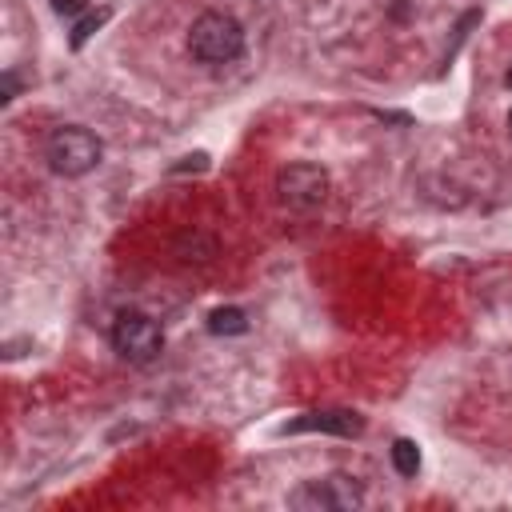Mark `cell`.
Wrapping results in <instances>:
<instances>
[{
  "label": "cell",
  "instance_id": "7",
  "mask_svg": "<svg viewBox=\"0 0 512 512\" xmlns=\"http://www.w3.org/2000/svg\"><path fill=\"white\" fill-rule=\"evenodd\" d=\"M208 332L212 336H240V332H248V316L240 308H216V312H208Z\"/></svg>",
  "mask_w": 512,
  "mask_h": 512
},
{
  "label": "cell",
  "instance_id": "12",
  "mask_svg": "<svg viewBox=\"0 0 512 512\" xmlns=\"http://www.w3.org/2000/svg\"><path fill=\"white\" fill-rule=\"evenodd\" d=\"M504 80H508V88H512V68H508V76H504Z\"/></svg>",
  "mask_w": 512,
  "mask_h": 512
},
{
  "label": "cell",
  "instance_id": "3",
  "mask_svg": "<svg viewBox=\"0 0 512 512\" xmlns=\"http://www.w3.org/2000/svg\"><path fill=\"white\" fill-rule=\"evenodd\" d=\"M112 348L128 360V364H152L164 348V332L160 324L148 316V312H136V308H124L116 312L112 320Z\"/></svg>",
  "mask_w": 512,
  "mask_h": 512
},
{
  "label": "cell",
  "instance_id": "2",
  "mask_svg": "<svg viewBox=\"0 0 512 512\" xmlns=\"http://www.w3.org/2000/svg\"><path fill=\"white\" fill-rule=\"evenodd\" d=\"M44 152H48L52 172H60V176H84V172H92V168L100 164V156H104L96 132L80 128V124L56 128V132L48 136V148H44Z\"/></svg>",
  "mask_w": 512,
  "mask_h": 512
},
{
  "label": "cell",
  "instance_id": "8",
  "mask_svg": "<svg viewBox=\"0 0 512 512\" xmlns=\"http://www.w3.org/2000/svg\"><path fill=\"white\" fill-rule=\"evenodd\" d=\"M388 456H392V468H396L400 476H416V472H420V448H416V440H404V436H400Z\"/></svg>",
  "mask_w": 512,
  "mask_h": 512
},
{
  "label": "cell",
  "instance_id": "10",
  "mask_svg": "<svg viewBox=\"0 0 512 512\" xmlns=\"http://www.w3.org/2000/svg\"><path fill=\"white\" fill-rule=\"evenodd\" d=\"M48 4H52L56 16H80V12H88V0H48Z\"/></svg>",
  "mask_w": 512,
  "mask_h": 512
},
{
  "label": "cell",
  "instance_id": "9",
  "mask_svg": "<svg viewBox=\"0 0 512 512\" xmlns=\"http://www.w3.org/2000/svg\"><path fill=\"white\" fill-rule=\"evenodd\" d=\"M104 20H108V8H96V12H84V16L76 20V28H72V36H68V44H72V48H84V40H88V36H96Z\"/></svg>",
  "mask_w": 512,
  "mask_h": 512
},
{
  "label": "cell",
  "instance_id": "13",
  "mask_svg": "<svg viewBox=\"0 0 512 512\" xmlns=\"http://www.w3.org/2000/svg\"><path fill=\"white\" fill-rule=\"evenodd\" d=\"M508 132H512V116H508Z\"/></svg>",
  "mask_w": 512,
  "mask_h": 512
},
{
  "label": "cell",
  "instance_id": "11",
  "mask_svg": "<svg viewBox=\"0 0 512 512\" xmlns=\"http://www.w3.org/2000/svg\"><path fill=\"white\" fill-rule=\"evenodd\" d=\"M16 92H20V76H16V72H4V96H0V100L8 104Z\"/></svg>",
  "mask_w": 512,
  "mask_h": 512
},
{
  "label": "cell",
  "instance_id": "1",
  "mask_svg": "<svg viewBox=\"0 0 512 512\" xmlns=\"http://www.w3.org/2000/svg\"><path fill=\"white\" fill-rule=\"evenodd\" d=\"M188 52L200 64H228L244 52V28L228 12H204L188 28Z\"/></svg>",
  "mask_w": 512,
  "mask_h": 512
},
{
  "label": "cell",
  "instance_id": "5",
  "mask_svg": "<svg viewBox=\"0 0 512 512\" xmlns=\"http://www.w3.org/2000/svg\"><path fill=\"white\" fill-rule=\"evenodd\" d=\"M276 192L288 208H316L324 196H328V172L320 164H308V160H296L288 164L280 176H276Z\"/></svg>",
  "mask_w": 512,
  "mask_h": 512
},
{
  "label": "cell",
  "instance_id": "6",
  "mask_svg": "<svg viewBox=\"0 0 512 512\" xmlns=\"http://www.w3.org/2000/svg\"><path fill=\"white\" fill-rule=\"evenodd\" d=\"M360 428H364V420H360L356 412H308V416L284 424L280 432H284V436H288V432H336V436H356Z\"/></svg>",
  "mask_w": 512,
  "mask_h": 512
},
{
  "label": "cell",
  "instance_id": "4",
  "mask_svg": "<svg viewBox=\"0 0 512 512\" xmlns=\"http://www.w3.org/2000/svg\"><path fill=\"white\" fill-rule=\"evenodd\" d=\"M292 508H304V512H344V508H360L364 504V492L352 476H324V480H308L300 484L292 496H288Z\"/></svg>",
  "mask_w": 512,
  "mask_h": 512
}]
</instances>
